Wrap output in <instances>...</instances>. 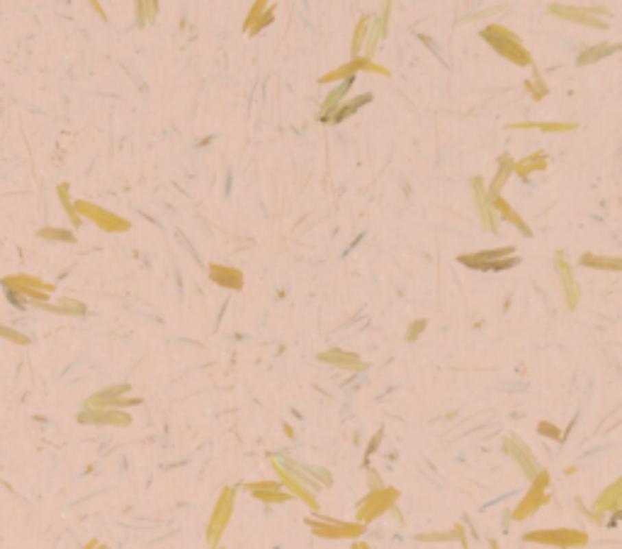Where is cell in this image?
Here are the masks:
<instances>
[{"label":"cell","mask_w":622,"mask_h":549,"mask_svg":"<svg viewBox=\"0 0 622 549\" xmlns=\"http://www.w3.org/2000/svg\"><path fill=\"white\" fill-rule=\"evenodd\" d=\"M382 435H384V432H382V430H379V432H377V435H374V440H372V443L367 445V454H372V452H374V450H377V445H379V440H382Z\"/></svg>","instance_id":"cell-45"},{"label":"cell","mask_w":622,"mask_h":549,"mask_svg":"<svg viewBox=\"0 0 622 549\" xmlns=\"http://www.w3.org/2000/svg\"><path fill=\"white\" fill-rule=\"evenodd\" d=\"M545 168H547V156H545L542 151H535V154L525 156L523 160L513 163V173H518L521 178H530L532 173L545 171Z\"/></svg>","instance_id":"cell-21"},{"label":"cell","mask_w":622,"mask_h":549,"mask_svg":"<svg viewBox=\"0 0 622 549\" xmlns=\"http://www.w3.org/2000/svg\"><path fill=\"white\" fill-rule=\"evenodd\" d=\"M367 481H370V486H372V489H377V486H384L382 481H379L377 472H370V476H367Z\"/></svg>","instance_id":"cell-46"},{"label":"cell","mask_w":622,"mask_h":549,"mask_svg":"<svg viewBox=\"0 0 622 549\" xmlns=\"http://www.w3.org/2000/svg\"><path fill=\"white\" fill-rule=\"evenodd\" d=\"M370 20H372V17H362L360 25H357L355 37H352V53H360L362 51V42H365V34H367V27H370Z\"/></svg>","instance_id":"cell-37"},{"label":"cell","mask_w":622,"mask_h":549,"mask_svg":"<svg viewBox=\"0 0 622 549\" xmlns=\"http://www.w3.org/2000/svg\"><path fill=\"white\" fill-rule=\"evenodd\" d=\"M352 549H372V547H370V544H365V542H355V544H352Z\"/></svg>","instance_id":"cell-49"},{"label":"cell","mask_w":622,"mask_h":549,"mask_svg":"<svg viewBox=\"0 0 622 549\" xmlns=\"http://www.w3.org/2000/svg\"><path fill=\"white\" fill-rule=\"evenodd\" d=\"M426 326H428V321H423V319L416 321V324L411 326L409 331H406V341H416V338H418L420 333H423V328H426Z\"/></svg>","instance_id":"cell-44"},{"label":"cell","mask_w":622,"mask_h":549,"mask_svg":"<svg viewBox=\"0 0 622 549\" xmlns=\"http://www.w3.org/2000/svg\"><path fill=\"white\" fill-rule=\"evenodd\" d=\"M158 15V0H136V25H151Z\"/></svg>","instance_id":"cell-30"},{"label":"cell","mask_w":622,"mask_h":549,"mask_svg":"<svg viewBox=\"0 0 622 549\" xmlns=\"http://www.w3.org/2000/svg\"><path fill=\"white\" fill-rule=\"evenodd\" d=\"M549 12L562 17V20L576 22V25L596 27V29H606L608 27V22H603L598 15H593L598 10H586V8H574V5H549Z\"/></svg>","instance_id":"cell-15"},{"label":"cell","mask_w":622,"mask_h":549,"mask_svg":"<svg viewBox=\"0 0 622 549\" xmlns=\"http://www.w3.org/2000/svg\"><path fill=\"white\" fill-rule=\"evenodd\" d=\"M0 338H5V341L15 343V345H29V336H25V333L15 331V328H10V326H3V324H0Z\"/></svg>","instance_id":"cell-35"},{"label":"cell","mask_w":622,"mask_h":549,"mask_svg":"<svg viewBox=\"0 0 622 549\" xmlns=\"http://www.w3.org/2000/svg\"><path fill=\"white\" fill-rule=\"evenodd\" d=\"M396 501H399V489H394V486H377V489H370V493H367V496L360 501V506H357V523H362V525L374 523V520L382 517L384 513L394 511Z\"/></svg>","instance_id":"cell-2"},{"label":"cell","mask_w":622,"mask_h":549,"mask_svg":"<svg viewBox=\"0 0 622 549\" xmlns=\"http://www.w3.org/2000/svg\"><path fill=\"white\" fill-rule=\"evenodd\" d=\"M75 212H78L80 219H88L97 229L107 231V234H122V231H129L132 224H129L124 217H117V214L107 212V209L97 207L95 202H88V199H75L73 202Z\"/></svg>","instance_id":"cell-6"},{"label":"cell","mask_w":622,"mask_h":549,"mask_svg":"<svg viewBox=\"0 0 622 549\" xmlns=\"http://www.w3.org/2000/svg\"><path fill=\"white\" fill-rule=\"evenodd\" d=\"M91 5H93V8H95V12H97V15H100V17H102V20H107L105 10H102V5H100V3H97V0H91Z\"/></svg>","instance_id":"cell-47"},{"label":"cell","mask_w":622,"mask_h":549,"mask_svg":"<svg viewBox=\"0 0 622 549\" xmlns=\"http://www.w3.org/2000/svg\"><path fill=\"white\" fill-rule=\"evenodd\" d=\"M365 102H372V95H370V93H367V95L355 97V100H352L350 105H346V107H343V110H341V114H335L333 119H335V122H343V119H348V117H350V114H355V110H357V107H360V105H365Z\"/></svg>","instance_id":"cell-34"},{"label":"cell","mask_w":622,"mask_h":549,"mask_svg":"<svg viewBox=\"0 0 622 549\" xmlns=\"http://www.w3.org/2000/svg\"><path fill=\"white\" fill-rule=\"evenodd\" d=\"M78 423L83 426H117L124 428L132 423V416L122 408H83L78 413Z\"/></svg>","instance_id":"cell-12"},{"label":"cell","mask_w":622,"mask_h":549,"mask_svg":"<svg viewBox=\"0 0 622 549\" xmlns=\"http://www.w3.org/2000/svg\"><path fill=\"white\" fill-rule=\"evenodd\" d=\"M505 8L503 5H496V8H489V10H481V12H474V15H467L462 22H474V20H484V17H491L496 15V12H503Z\"/></svg>","instance_id":"cell-41"},{"label":"cell","mask_w":622,"mask_h":549,"mask_svg":"<svg viewBox=\"0 0 622 549\" xmlns=\"http://www.w3.org/2000/svg\"><path fill=\"white\" fill-rule=\"evenodd\" d=\"M481 39L489 42L491 47H494L496 51L503 56V59L511 61V64H516V66H530L532 64L530 51L523 47L521 37H518L516 32H511L508 27L489 25L486 29H481Z\"/></svg>","instance_id":"cell-1"},{"label":"cell","mask_w":622,"mask_h":549,"mask_svg":"<svg viewBox=\"0 0 622 549\" xmlns=\"http://www.w3.org/2000/svg\"><path fill=\"white\" fill-rule=\"evenodd\" d=\"M307 525L311 528V533L326 539H357L367 528L362 523H338V520H328V517H321V520L309 517Z\"/></svg>","instance_id":"cell-9"},{"label":"cell","mask_w":622,"mask_h":549,"mask_svg":"<svg viewBox=\"0 0 622 549\" xmlns=\"http://www.w3.org/2000/svg\"><path fill=\"white\" fill-rule=\"evenodd\" d=\"M352 83H355V75H352V78H346L341 86L335 88V90L328 93V97L324 100V107H321V112H324V117H321V119H324V122H328V119L333 117L335 107H338V102H341L343 97H346V93L352 88Z\"/></svg>","instance_id":"cell-22"},{"label":"cell","mask_w":622,"mask_h":549,"mask_svg":"<svg viewBox=\"0 0 622 549\" xmlns=\"http://www.w3.org/2000/svg\"><path fill=\"white\" fill-rule=\"evenodd\" d=\"M503 450H505V454H511V457L516 459V464L521 467V472L527 476V479H535L537 472H540V464H537L532 450L527 448L525 443H523L521 437H518V435H505L503 437Z\"/></svg>","instance_id":"cell-11"},{"label":"cell","mask_w":622,"mask_h":549,"mask_svg":"<svg viewBox=\"0 0 622 549\" xmlns=\"http://www.w3.org/2000/svg\"><path fill=\"white\" fill-rule=\"evenodd\" d=\"M362 71H370V73H377V75H384V78H389V69H384V66L374 64L372 59H365V64H362Z\"/></svg>","instance_id":"cell-43"},{"label":"cell","mask_w":622,"mask_h":549,"mask_svg":"<svg viewBox=\"0 0 622 549\" xmlns=\"http://www.w3.org/2000/svg\"><path fill=\"white\" fill-rule=\"evenodd\" d=\"M549 484H552V476H549L547 469H540L535 479H530V489H527V493L521 498V503L513 508V520H516V523H521V520L530 517L532 513H537L540 508L545 506V503L549 501V493H547Z\"/></svg>","instance_id":"cell-5"},{"label":"cell","mask_w":622,"mask_h":549,"mask_svg":"<svg viewBox=\"0 0 622 549\" xmlns=\"http://www.w3.org/2000/svg\"><path fill=\"white\" fill-rule=\"evenodd\" d=\"M537 432H542V435L552 437V440H562V430L557 426H552V423H537Z\"/></svg>","instance_id":"cell-40"},{"label":"cell","mask_w":622,"mask_h":549,"mask_svg":"<svg viewBox=\"0 0 622 549\" xmlns=\"http://www.w3.org/2000/svg\"><path fill=\"white\" fill-rule=\"evenodd\" d=\"M523 539L535 544H547V547H559V549H574L588 544V535L584 530H574V528L535 530V533H527Z\"/></svg>","instance_id":"cell-7"},{"label":"cell","mask_w":622,"mask_h":549,"mask_svg":"<svg viewBox=\"0 0 622 549\" xmlns=\"http://www.w3.org/2000/svg\"><path fill=\"white\" fill-rule=\"evenodd\" d=\"M209 549H224V547H219V544H217V547H209Z\"/></svg>","instance_id":"cell-50"},{"label":"cell","mask_w":622,"mask_h":549,"mask_svg":"<svg viewBox=\"0 0 622 549\" xmlns=\"http://www.w3.org/2000/svg\"><path fill=\"white\" fill-rule=\"evenodd\" d=\"M615 51H620V44H598V47L586 49V51L581 53L579 59H576V64H579V66L596 64V61L606 59V56H610V53H615Z\"/></svg>","instance_id":"cell-25"},{"label":"cell","mask_w":622,"mask_h":549,"mask_svg":"<svg viewBox=\"0 0 622 549\" xmlns=\"http://www.w3.org/2000/svg\"><path fill=\"white\" fill-rule=\"evenodd\" d=\"M491 207H494V212L499 214V217H503L505 221H511L513 226H518V231H521V234L532 236V229H530V226H527L525 221H523L521 214H518L516 209L511 207V204L505 202V199L501 197V195H499V197H491Z\"/></svg>","instance_id":"cell-19"},{"label":"cell","mask_w":622,"mask_h":549,"mask_svg":"<svg viewBox=\"0 0 622 549\" xmlns=\"http://www.w3.org/2000/svg\"><path fill=\"white\" fill-rule=\"evenodd\" d=\"M248 491H275V489H282L280 481H256V484H248L246 486Z\"/></svg>","instance_id":"cell-42"},{"label":"cell","mask_w":622,"mask_h":549,"mask_svg":"<svg viewBox=\"0 0 622 549\" xmlns=\"http://www.w3.org/2000/svg\"><path fill=\"white\" fill-rule=\"evenodd\" d=\"M525 88L532 93V97H535V100H542V97L549 93V90H547V86H545L542 75H540V73H535V78H532V80H527V83H525Z\"/></svg>","instance_id":"cell-36"},{"label":"cell","mask_w":622,"mask_h":549,"mask_svg":"<svg viewBox=\"0 0 622 549\" xmlns=\"http://www.w3.org/2000/svg\"><path fill=\"white\" fill-rule=\"evenodd\" d=\"M270 462H272V469H275V474L280 476V484L285 486V491H287V493H292V498H299V501H304L314 513H319L321 506H319V501H316L314 493H311V489H309V486H304L302 481L297 479V476L289 474V472L282 467V462L277 457H272Z\"/></svg>","instance_id":"cell-10"},{"label":"cell","mask_w":622,"mask_h":549,"mask_svg":"<svg viewBox=\"0 0 622 549\" xmlns=\"http://www.w3.org/2000/svg\"><path fill=\"white\" fill-rule=\"evenodd\" d=\"M418 542H450V539H459L464 549H467V537H464V528L462 525H455L452 533H426V535H418Z\"/></svg>","instance_id":"cell-28"},{"label":"cell","mask_w":622,"mask_h":549,"mask_svg":"<svg viewBox=\"0 0 622 549\" xmlns=\"http://www.w3.org/2000/svg\"><path fill=\"white\" fill-rule=\"evenodd\" d=\"M37 236L42 241H53V243H75L73 231L69 229H56V226H44L37 231Z\"/></svg>","instance_id":"cell-32"},{"label":"cell","mask_w":622,"mask_h":549,"mask_svg":"<svg viewBox=\"0 0 622 549\" xmlns=\"http://www.w3.org/2000/svg\"><path fill=\"white\" fill-rule=\"evenodd\" d=\"M620 503H622V479H617V481H612L606 491H603V496L596 501V506H593L590 515L596 517V523L601 525L603 517H606V513L620 511Z\"/></svg>","instance_id":"cell-16"},{"label":"cell","mask_w":622,"mask_h":549,"mask_svg":"<svg viewBox=\"0 0 622 549\" xmlns=\"http://www.w3.org/2000/svg\"><path fill=\"white\" fill-rule=\"evenodd\" d=\"M56 195H59V199H61V207H64V209H66V214H69L71 224H73V226H80V221H83V219L78 217V212H75V207H73V199H71V187H69V182H61V185L56 187Z\"/></svg>","instance_id":"cell-31"},{"label":"cell","mask_w":622,"mask_h":549,"mask_svg":"<svg viewBox=\"0 0 622 549\" xmlns=\"http://www.w3.org/2000/svg\"><path fill=\"white\" fill-rule=\"evenodd\" d=\"M234 508H236V489L234 486H226V489H222V493H219L217 503H214L212 517H209V525H207L209 547H217L219 544L224 530L229 528L231 517H234Z\"/></svg>","instance_id":"cell-4"},{"label":"cell","mask_w":622,"mask_h":549,"mask_svg":"<svg viewBox=\"0 0 622 549\" xmlns=\"http://www.w3.org/2000/svg\"><path fill=\"white\" fill-rule=\"evenodd\" d=\"M39 309H44V311H53V314H69V316H83L86 314V304H80L78 299H69V297H64V299H59V304H37Z\"/></svg>","instance_id":"cell-23"},{"label":"cell","mask_w":622,"mask_h":549,"mask_svg":"<svg viewBox=\"0 0 622 549\" xmlns=\"http://www.w3.org/2000/svg\"><path fill=\"white\" fill-rule=\"evenodd\" d=\"M250 496L263 503H287L292 498V493H287L285 489H275V491H250Z\"/></svg>","instance_id":"cell-33"},{"label":"cell","mask_w":622,"mask_h":549,"mask_svg":"<svg viewBox=\"0 0 622 549\" xmlns=\"http://www.w3.org/2000/svg\"><path fill=\"white\" fill-rule=\"evenodd\" d=\"M459 263L474 270H508L518 265L521 258L516 256V248H496V251H479L472 256H459Z\"/></svg>","instance_id":"cell-8"},{"label":"cell","mask_w":622,"mask_h":549,"mask_svg":"<svg viewBox=\"0 0 622 549\" xmlns=\"http://www.w3.org/2000/svg\"><path fill=\"white\" fill-rule=\"evenodd\" d=\"M0 282H3V287H5L8 292L17 294V297H22L25 302H29V304H47L49 294L53 292V284L34 278V275H8V278H3Z\"/></svg>","instance_id":"cell-3"},{"label":"cell","mask_w":622,"mask_h":549,"mask_svg":"<svg viewBox=\"0 0 622 549\" xmlns=\"http://www.w3.org/2000/svg\"><path fill=\"white\" fill-rule=\"evenodd\" d=\"M321 363H328L333 365V367H341V369H348V372H365L367 369V363H362L360 358H357L355 352H346V350H338V347H333V350H326L319 355Z\"/></svg>","instance_id":"cell-17"},{"label":"cell","mask_w":622,"mask_h":549,"mask_svg":"<svg viewBox=\"0 0 622 549\" xmlns=\"http://www.w3.org/2000/svg\"><path fill=\"white\" fill-rule=\"evenodd\" d=\"M83 549H107V547H105V544H100V542H97V539H91V542H88Z\"/></svg>","instance_id":"cell-48"},{"label":"cell","mask_w":622,"mask_h":549,"mask_svg":"<svg viewBox=\"0 0 622 549\" xmlns=\"http://www.w3.org/2000/svg\"><path fill=\"white\" fill-rule=\"evenodd\" d=\"M513 175V158L508 154L499 156V171H496V178L491 180V187H489V197H499L501 190H503V185L508 182V178Z\"/></svg>","instance_id":"cell-20"},{"label":"cell","mask_w":622,"mask_h":549,"mask_svg":"<svg viewBox=\"0 0 622 549\" xmlns=\"http://www.w3.org/2000/svg\"><path fill=\"white\" fill-rule=\"evenodd\" d=\"M554 267H557V278H559V284H562L564 302H566L569 309H576V306H579V299H581V287H579V282H576L574 270H571V265L566 263V256H564V253H557Z\"/></svg>","instance_id":"cell-13"},{"label":"cell","mask_w":622,"mask_h":549,"mask_svg":"<svg viewBox=\"0 0 622 549\" xmlns=\"http://www.w3.org/2000/svg\"><path fill=\"white\" fill-rule=\"evenodd\" d=\"M209 278L224 289H241L243 287V272L239 267L229 265H209Z\"/></svg>","instance_id":"cell-18"},{"label":"cell","mask_w":622,"mask_h":549,"mask_svg":"<svg viewBox=\"0 0 622 549\" xmlns=\"http://www.w3.org/2000/svg\"><path fill=\"white\" fill-rule=\"evenodd\" d=\"M576 122H518L511 129H542V132H574Z\"/></svg>","instance_id":"cell-29"},{"label":"cell","mask_w":622,"mask_h":549,"mask_svg":"<svg viewBox=\"0 0 622 549\" xmlns=\"http://www.w3.org/2000/svg\"><path fill=\"white\" fill-rule=\"evenodd\" d=\"M362 64H365V56H360V59H352L350 64H343V66H338L335 71H331V73L321 75V83H331V80H346V78H352V75H355L357 71H362Z\"/></svg>","instance_id":"cell-27"},{"label":"cell","mask_w":622,"mask_h":549,"mask_svg":"<svg viewBox=\"0 0 622 549\" xmlns=\"http://www.w3.org/2000/svg\"><path fill=\"white\" fill-rule=\"evenodd\" d=\"M581 267H596V270H622L620 258H608V256H596V253H584L581 256Z\"/></svg>","instance_id":"cell-24"},{"label":"cell","mask_w":622,"mask_h":549,"mask_svg":"<svg viewBox=\"0 0 622 549\" xmlns=\"http://www.w3.org/2000/svg\"><path fill=\"white\" fill-rule=\"evenodd\" d=\"M384 37V27L379 20H370V27H367V34H365V42H362V56L365 59H372L374 56V49H377L379 39Z\"/></svg>","instance_id":"cell-26"},{"label":"cell","mask_w":622,"mask_h":549,"mask_svg":"<svg viewBox=\"0 0 622 549\" xmlns=\"http://www.w3.org/2000/svg\"><path fill=\"white\" fill-rule=\"evenodd\" d=\"M272 17H275V5H272V8H267V10L263 12L261 17H258V22H256V25H253V27H250V29H248V34H258V32H261V29H263V27H267V25H270V22H272Z\"/></svg>","instance_id":"cell-39"},{"label":"cell","mask_w":622,"mask_h":549,"mask_svg":"<svg viewBox=\"0 0 622 549\" xmlns=\"http://www.w3.org/2000/svg\"><path fill=\"white\" fill-rule=\"evenodd\" d=\"M472 190H474V199H477V209H479V219H481V226L489 231H499V214L491 207V197L486 195V187L481 178H472Z\"/></svg>","instance_id":"cell-14"},{"label":"cell","mask_w":622,"mask_h":549,"mask_svg":"<svg viewBox=\"0 0 622 549\" xmlns=\"http://www.w3.org/2000/svg\"><path fill=\"white\" fill-rule=\"evenodd\" d=\"M265 10H267V0H256V5L250 8L248 17H246V25H243V29H246V32H248L250 27L256 25V22H258V17H261Z\"/></svg>","instance_id":"cell-38"}]
</instances>
